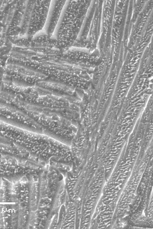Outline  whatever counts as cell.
Here are the masks:
<instances>
[{"label":"cell","instance_id":"1","mask_svg":"<svg viewBox=\"0 0 153 229\" xmlns=\"http://www.w3.org/2000/svg\"><path fill=\"white\" fill-rule=\"evenodd\" d=\"M88 4L85 1H66L52 36L62 48L72 46L77 40L87 12Z\"/></svg>","mask_w":153,"mask_h":229},{"label":"cell","instance_id":"2","mask_svg":"<svg viewBox=\"0 0 153 229\" xmlns=\"http://www.w3.org/2000/svg\"><path fill=\"white\" fill-rule=\"evenodd\" d=\"M66 0L51 1L45 24L43 31L52 36L60 18Z\"/></svg>","mask_w":153,"mask_h":229}]
</instances>
